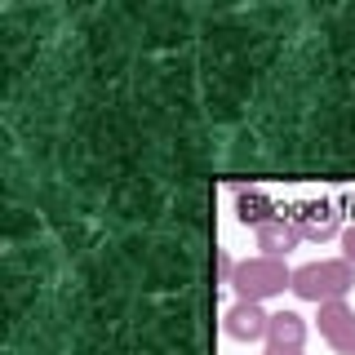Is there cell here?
<instances>
[{
  "label": "cell",
  "mask_w": 355,
  "mask_h": 355,
  "mask_svg": "<svg viewBox=\"0 0 355 355\" xmlns=\"http://www.w3.org/2000/svg\"><path fill=\"white\" fill-rule=\"evenodd\" d=\"M293 288L302 302H347V293L355 288V266L347 258H320V262H306L293 271Z\"/></svg>",
  "instance_id": "1"
},
{
  "label": "cell",
  "mask_w": 355,
  "mask_h": 355,
  "mask_svg": "<svg viewBox=\"0 0 355 355\" xmlns=\"http://www.w3.org/2000/svg\"><path fill=\"white\" fill-rule=\"evenodd\" d=\"M293 284V271L284 266V258H244L236 262V275H231V288H236L240 302H266V297H280L284 288Z\"/></svg>",
  "instance_id": "2"
},
{
  "label": "cell",
  "mask_w": 355,
  "mask_h": 355,
  "mask_svg": "<svg viewBox=\"0 0 355 355\" xmlns=\"http://www.w3.org/2000/svg\"><path fill=\"white\" fill-rule=\"evenodd\" d=\"M315 329H320V338H324L338 355H355V306L324 302L320 315H315Z\"/></svg>",
  "instance_id": "3"
},
{
  "label": "cell",
  "mask_w": 355,
  "mask_h": 355,
  "mask_svg": "<svg viewBox=\"0 0 355 355\" xmlns=\"http://www.w3.org/2000/svg\"><path fill=\"white\" fill-rule=\"evenodd\" d=\"M266 324H271V315L262 311V302H236L222 315V329H227L231 342H262Z\"/></svg>",
  "instance_id": "4"
},
{
  "label": "cell",
  "mask_w": 355,
  "mask_h": 355,
  "mask_svg": "<svg viewBox=\"0 0 355 355\" xmlns=\"http://www.w3.org/2000/svg\"><path fill=\"white\" fill-rule=\"evenodd\" d=\"M293 227L297 236L311 240V244H324L333 236H342V222H338V209L329 205V200H320V205H302L293 214Z\"/></svg>",
  "instance_id": "5"
},
{
  "label": "cell",
  "mask_w": 355,
  "mask_h": 355,
  "mask_svg": "<svg viewBox=\"0 0 355 355\" xmlns=\"http://www.w3.org/2000/svg\"><path fill=\"white\" fill-rule=\"evenodd\" d=\"M253 244L262 249V258H288V253L302 244V236H297L293 218H280V214H275L271 222H262V227L253 231Z\"/></svg>",
  "instance_id": "6"
},
{
  "label": "cell",
  "mask_w": 355,
  "mask_h": 355,
  "mask_svg": "<svg viewBox=\"0 0 355 355\" xmlns=\"http://www.w3.org/2000/svg\"><path fill=\"white\" fill-rule=\"evenodd\" d=\"M306 342V320L297 311H275L271 324H266V347H297Z\"/></svg>",
  "instance_id": "7"
},
{
  "label": "cell",
  "mask_w": 355,
  "mask_h": 355,
  "mask_svg": "<svg viewBox=\"0 0 355 355\" xmlns=\"http://www.w3.org/2000/svg\"><path fill=\"white\" fill-rule=\"evenodd\" d=\"M236 214H240L244 227L258 231L262 222H271V218H275V200L266 196V191H258V187H249V191H240V200H236Z\"/></svg>",
  "instance_id": "8"
},
{
  "label": "cell",
  "mask_w": 355,
  "mask_h": 355,
  "mask_svg": "<svg viewBox=\"0 0 355 355\" xmlns=\"http://www.w3.org/2000/svg\"><path fill=\"white\" fill-rule=\"evenodd\" d=\"M214 266H218V284H231V275H236V258H231L227 249H214Z\"/></svg>",
  "instance_id": "9"
},
{
  "label": "cell",
  "mask_w": 355,
  "mask_h": 355,
  "mask_svg": "<svg viewBox=\"0 0 355 355\" xmlns=\"http://www.w3.org/2000/svg\"><path fill=\"white\" fill-rule=\"evenodd\" d=\"M342 258H347V262L355 266V227H347V231H342Z\"/></svg>",
  "instance_id": "10"
},
{
  "label": "cell",
  "mask_w": 355,
  "mask_h": 355,
  "mask_svg": "<svg viewBox=\"0 0 355 355\" xmlns=\"http://www.w3.org/2000/svg\"><path fill=\"white\" fill-rule=\"evenodd\" d=\"M266 355H302L297 347H266Z\"/></svg>",
  "instance_id": "11"
}]
</instances>
